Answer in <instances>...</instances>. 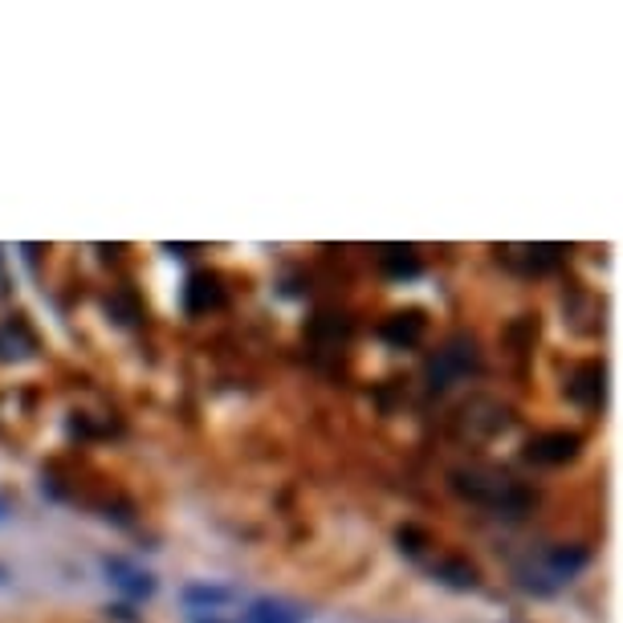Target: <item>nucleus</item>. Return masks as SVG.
Wrapping results in <instances>:
<instances>
[{"mask_svg": "<svg viewBox=\"0 0 623 623\" xmlns=\"http://www.w3.org/2000/svg\"><path fill=\"white\" fill-rule=\"evenodd\" d=\"M449 486L461 501L481 505V510L498 513V518H510V522L534 510V493L522 481H513L510 473L493 469V464H461V469L449 473Z\"/></svg>", "mask_w": 623, "mask_h": 623, "instance_id": "obj_1", "label": "nucleus"}, {"mask_svg": "<svg viewBox=\"0 0 623 623\" xmlns=\"http://www.w3.org/2000/svg\"><path fill=\"white\" fill-rule=\"evenodd\" d=\"M586 562H591V550L586 547H547L530 554L525 562H518L513 579L530 595H554V591H562L574 574L583 571Z\"/></svg>", "mask_w": 623, "mask_h": 623, "instance_id": "obj_2", "label": "nucleus"}, {"mask_svg": "<svg viewBox=\"0 0 623 623\" xmlns=\"http://www.w3.org/2000/svg\"><path fill=\"white\" fill-rule=\"evenodd\" d=\"M477 371V343L469 335H452L445 347L428 359L425 367V379H428V391H449L452 384H461L464 375Z\"/></svg>", "mask_w": 623, "mask_h": 623, "instance_id": "obj_3", "label": "nucleus"}, {"mask_svg": "<svg viewBox=\"0 0 623 623\" xmlns=\"http://www.w3.org/2000/svg\"><path fill=\"white\" fill-rule=\"evenodd\" d=\"M233 603H225V607L216 611H187V623H302L306 620L298 607H289L282 599H249V603H241V611H233Z\"/></svg>", "mask_w": 623, "mask_h": 623, "instance_id": "obj_4", "label": "nucleus"}, {"mask_svg": "<svg viewBox=\"0 0 623 623\" xmlns=\"http://www.w3.org/2000/svg\"><path fill=\"white\" fill-rule=\"evenodd\" d=\"M579 449H583L579 432L554 428V432H538V437L525 445V461L530 464H566L579 457Z\"/></svg>", "mask_w": 623, "mask_h": 623, "instance_id": "obj_5", "label": "nucleus"}, {"mask_svg": "<svg viewBox=\"0 0 623 623\" xmlns=\"http://www.w3.org/2000/svg\"><path fill=\"white\" fill-rule=\"evenodd\" d=\"M603 391H607V371H603V362H586V367H579V371L571 375V384H566V396L591 411L603 408Z\"/></svg>", "mask_w": 623, "mask_h": 623, "instance_id": "obj_6", "label": "nucleus"}, {"mask_svg": "<svg viewBox=\"0 0 623 623\" xmlns=\"http://www.w3.org/2000/svg\"><path fill=\"white\" fill-rule=\"evenodd\" d=\"M428 330V318L420 310H404V314H391L384 323V338L391 343V347H416L420 338H425Z\"/></svg>", "mask_w": 623, "mask_h": 623, "instance_id": "obj_7", "label": "nucleus"}, {"mask_svg": "<svg viewBox=\"0 0 623 623\" xmlns=\"http://www.w3.org/2000/svg\"><path fill=\"white\" fill-rule=\"evenodd\" d=\"M225 302V289H221V277L213 274H196L192 282H187V314H204V310H216Z\"/></svg>", "mask_w": 623, "mask_h": 623, "instance_id": "obj_8", "label": "nucleus"}, {"mask_svg": "<svg viewBox=\"0 0 623 623\" xmlns=\"http://www.w3.org/2000/svg\"><path fill=\"white\" fill-rule=\"evenodd\" d=\"M106 574L114 579V586H123L126 595H135V599H143V595L155 591V579H151L147 571L131 566V562H123V559H106Z\"/></svg>", "mask_w": 623, "mask_h": 623, "instance_id": "obj_9", "label": "nucleus"}, {"mask_svg": "<svg viewBox=\"0 0 623 623\" xmlns=\"http://www.w3.org/2000/svg\"><path fill=\"white\" fill-rule=\"evenodd\" d=\"M33 350H38V338L29 335V326L21 318L0 326V359H29Z\"/></svg>", "mask_w": 623, "mask_h": 623, "instance_id": "obj_10", "label": "nucleus"}, {"mask_svg": "<svg viewBox=\"0 0 623 623\" xmlns=\"http://www.w3.org/2000/svg\"><path fill=\"white\" fill-rule=\"evenodd\" d=\"M437 574L445 579L449 586H461V591H469V586H477V566L464 559H445L437 566Z\"/></svg>", "mask_w": 623, "mask_h": 623, "instance_id": "obj_11", "label": "nucleus"}, {"mask_svg": "<svg viewBox=\"0 0 623 623\" xmlns=\"http://www.w3.org/2000/svg\"><path fill=\"white\" fill-rule=\"evenodd\" d=\"M384 269L391 277H411V274H420V262H416L411 249H384Z\"/></svg>", "mask_w": 623, "mask_h": 623, "instance_id": "obj_12", "label": "nucleus"}]
</instances>
